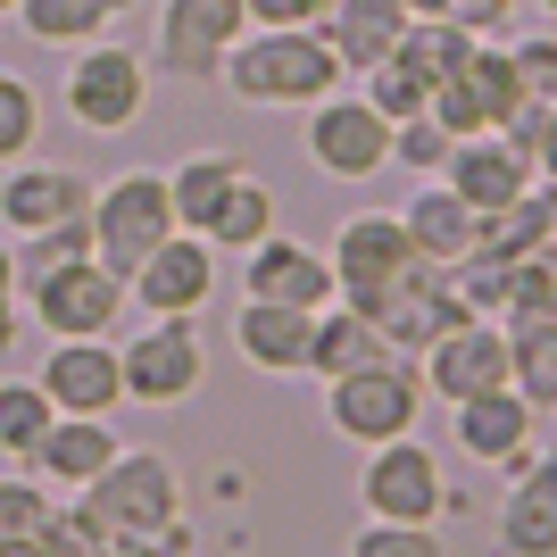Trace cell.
<instances>
[{
	"label": "cell",
	"mask_w": 557,
	"mask_h": 557,
	"mask_svg": "<svg viewBox=\"0 0 557 557\" xmlns=\"http://www.w3.org/2000/svg\"><path fill=\"white\" fill-rule=\"evenodd\" d=\"M242 109H317V100L342 92V59H333L325 25H292V34H242L225 50V67H216Z\"/></svg>",
	"instance_id": "6da1fadb"
},
{
	"label": "cell",
	"mask_w": 557,
	"mask_h": 557,
	"mask_svg": "<svg viewBox=\"0 0 557 557\" xmlns=\"http://www.w3.org/2000/svg\"><path fill=\"white\" fill-rule=\"evenodd\" d=\"M75 508H84V524H92L100 541L159 533V524H175V516H184V474H175V458H166V449H116L92 483L75 491Z\"/></svg>",
	"instance_id": "7a4b0ae2"
},
{
	"label": "cell",
	"mask_w": 557,
	"mask_h": 557,
	"mask_svg": "<svg viewBox=\"0 0 557 557\" xmlns=\"http://www.w3.org/2000/svg\"><path fill=\"white\" fill-rule=\"evenodd\" d=\"M150 50L134 42H84L67 50V84H59V100H67V116L84 125V134H134L141 109H150Z\"/></svg>",
	"instance_id": "3957f363"
},
{
	"label": "cell",
	"mask_w": 557,
	"mask_h": 557,
	"mask_svg": "<svg viewBox=\"0 0 557 557\" xmlns=\"http://www.w3.org/2000/svg\"><path fill=\"white\" fill-rule=\"evenodd\" d=\"M417 417H424L417 358H374V367H349V374L325 383V424L342 433V442H358V449L417 433Z\"/></svg>",
	"instance_id": "277c9868"
},
{
	"label": "cell",
	"mask_w": 557,
	"mask_h": 557,
	"mask_svg": "<svg viewBox=\"0 0 557 557\" xmlns=\"http://www.w3.org/2000/svg\"><path fill=\"white\" fill-rule=\"evenodd\" d=\"M358 508L374 524H449L458 491H449V466L433 458V442L399 433V442H374L358 466Z\"/></svg>",
	"instance_id": "5b68a950"
},
{
	"label": "cell",
	"mask_w": 557,
	"mask_h": 557,
	"mask_svg": "<svg viewBox=\"0 0 557 557\" xmlns=\"http://www.w3.org/2000/svg\"><path fill=\"white\" fill-rule=\"evenodd\" d=\"M166 233H175V200H166L159 166H125L92 191V258L109 275H134Z\"/></svg>",
	"instance_id": "8992f818"
},
{
	"label": "cell",
	"mask_w": 557,
	"mask_h": 557,
	"mask_svg": "<svg viewBox=\"0 0 557 557\" xmlns=\"http://www.w3.org/2000/svg\"><path fill=\"white\" fill-rule=\"evenodd\" d=\"M116 358H125V408H184L209 383L200 317H150L134 342H116Z\"/></svg>",
	"instance_id": "52a82bcc"
},
{
	"label": "cell",
	"mask_w": 557,
	"mask_h": 557,
	"mask_svg": "<svg viewBox=\"0 0 557 557\" xmlns=\"http://www.w3.org/2000/svg\"><path fill=\"white\" fill-rule=\"evenodd\" d=\"M125 275H109L100 258H67V267H50V275L25 283V317L50 333V342H100V333H116V317H125Z\"/></svg>",
	"instance_id": "ba28073f"
},
{
	"label": "cell",
	"mask_w": 557,
	"mask_h": 557,
	"mask_svg": "<svg viewBox=\"0 0 557 557\" xmlns=\"http://www.w3.org/2000/svg\"><path fill=\"white\" fill-rule=\"evenodd\" d=\"M325 258H333V292H342L349 308H374L408 267H417V242H408L399 209H358V216L333 225V250Z\"/></svg>",
	"instance_id": "9c48e42d"
},
{
	"label": "cell",
	"mask_w": 557,
	"mask_h": 557,
	"mask_svg": "<svg viewBox=\"0 0 557 557\" xmlns=\"http://www.w3.org/2000/svg\"><path fill=\"white\" fill-rule=\"evenodd\" d=\"M250 34V9L242 0H159V42H150V67H166L175 84H216L225 50Z\"/></svg>",
	"instance_id": "30bf717a"
},
{
	"label": "cell",
	"mask_w": 557,
	"mask_h": 557,
	"mask_svg": "<svg viewBox=\"0 0 557 557\" xmlns=\"http://www.w3.org/2000/svg\"><path fill=\"white\" fill-rule=\"evenodd\" d=\"M308 166L333 184H367L392 166V116L374 109L367 92H333L308 109Z\"/></svg>",
	"instance_id": "8fae6325"
},
{
	"label": "cell",
	"mask_w": 557,
	"mask_h": 557,
	"mask_svg": "<svg viewBox=\"0 0 557 557\" xmlns=\"http://www.w3.org/2000/svg\"><path fill=\"white\" fill-rule=\"evenodd\" d=\"M417 374H424V399H442V408L483 399V392H508V325H499V317L449 325L442 342H424Z\"/></svg>",
	"instance_id": "7c38bea8"
},
{
	"label": "cell",
	"mask_w": 557,
	"mask_h": 557,
	"mask_svg": "<svg viewBox=\"0 0 557 557\" xmlns=\"http://www.w3.org/2000/svg\"><path fill=\"white\" fill-rule=\"evenodd\" d=\"M125 300H134L141 317H200V308L216 300V242L175 225L159 250L125 275Z\"/></svg>",
	"instance_id": "4fadbf2b"
},
{
	"label": "cell",
	"mask_w": 557,
	"mask_h": 557,
	"mask_svg": "<svg viewBox=\"0 0 557 557\" xmlns=\"http://www.w3.org/2000/svg\"><path fill=\"white\" fill-rule=\"evenodd\" d=\"M424 109L442 116L449 134H499V125L524 109V84H516L508 42H474V50H466V67H458V75H442Z\"/></svg>",
	"instance_id": "5bb4252c"
},
{
	"label": "cell",
	"mask_w": 557,
	"mask_h": 557,
	"mask_svg": "<svg viewBox=\"0 0 557 557\" xmlns=\"http://www.w3.org/2000/svg\"><path fill=\"white\" fill-rule=\"evenodd\" d=\"M499 557H557V442H541L524 466H508L499 516H491Z\"/></svg>",
	"instance_id": "9a60e30c"
},
{
	"label": "cell",
	"mask_w": 557,
	"mask_h": 557,
	"mask_svg": "<svg viewBox=\"0 0 557 557\" xmlns=\"http://www.w3.org/2000/svg\"><path fill=\"white\" fill-rule=\"evenodd\" d=\"M34 383L50 392L59 417H116V408H125V358H116L109 333H100V342H50Z\"/></svg>",
	"instance_id": "2e32d148"
},
{
	"label": "cell",
	"mask_w": 557,
	"mask_h": 557,
	"mask_svg": "<svg viewBox=\"0 0 557 557\" xmlns=\"http://www.w3.org/2000/svg\"><path fill=\"white\" fill-rule=\"evenodd\" d=\"M449 433H458V458H474V466H524L541 449V408L524 392H483V399H458L449 408Z\"/></svg>",
	"instance_id": "e0dca14e"
},
{
	"label": "cell",
	"mask_w": 557,
	"mask_h": 557,
	"mask_svg": "<svg viewBox=\"0 0 557 557\" xmlns=\"http://www.w3.org/2000/svg\"><path fill=\"white\" fill-rule=\"evenodd\" d=\"M242 300H292V308H333L342 292H333V258L325 250H308L300 233H267L258 250H242Z\"/></svg>",
	"instance_id": "ac0fdd59"
},
{
	"label": "cell",
	"mask_w": 557,
	"mask_h": 557,
	"mask_svg": "<svg viewBox=\"0 0 557 557\" xmlns=\"http://www.w3.org/2000/svg\"><path fill=\"white\" fill-rule=\"evenodd\" d=\"M67 216H92L84 166L17 159L9 175H0V225H9V242H17V233H50V225H67Z\"/></svg>",
	"instance_id": "d6986e66"
},
{
	"label": "cell",
	"mask_w": 557,
	"mask_h": 557,
	"mask_svg": "<svg viewBox=\"0 0 557 557\" xmlns=\"http://www.w3.org/2000/svg\"><path fill=\"white\" fill-rule=\"evenodd\" d=\"M442 184L458 191V200H466L474 216H483V209H508L516 191H524V184H541V175H533V159H524V150H516L508 134H458V141H449Z\"/></svg>",
	"instance_id": "ffe728a7"
},
{
	"label": "cell",
	"mask_w": 557,
	"mask_h": 557,
	"mask_svg": "<svg viewBox=\"0 0 557 557\" xmlns=\"http://www.w3.org/2000/svg\"><path fill=\"white\" fill-rule=\"evenodd\" d=\"M308 333H317V317L292 300H242L233 308V349L258 374H308Z\"/></svg>",
	"instance_id": "44dd1931"
},
{
	"label": "cell",
	"mask_w": 557,
	"mask_h": 557,
	"mask_svg": "<svg viewBox=\"0 0 557 557\" xmlns=\"http://www.w3.org/2000/svg\"><path fill=\"white\" fill-rule=\"evenodd\" d=\"M408 0H333L325 9V42H333V59H342V75H367V67H383L399 50V34H408Z\"/></svg>",
	"instance_id": "7402d4cb"
},
{
	"label": "cell",
	"mask_w": 557,
	"mask_h": 557,
	"mask_svg": "<svg viewBox=\"0 0 557 557\" xmlns=\"http://www.w3.org/2000/svg\"><path fill=\"white\" fill-rule=\"evenodd\" d=\"M116 449H125V442H116V424H109V417H59L42 442H34V458H25V466H34L50 491H84L100 466L116 458Z\"/></svg>",
	"instance_id": "603a6c76"
},
{
	"label": "cell",
	"mask_w": 557,
	"mask_h": 557,
	"mask_svg": "<svg viewBox=\"0 0 557 557\" xmlns=\"http://www.w3.org/2000/svg\"><path fill=\"white\" fill-rule=\"evenodd\" d=\"M399 225H408L417 258H433V267H458V258L474 250V209H466L442 175H424V184L399 200Z\"/></svg>",
	"instance_id": "cb8c5ba5"
},
{
	"label": "cell",
	"mask_w": 557,
	"mask_h": 557,
	"mask_svg": "<svg viewBox=\"0 0 557 557\" xmlns=\"http://www.w3.org/2000/svg\"><path fill=\"white\" fill-rule=\"evenodd\" d=\"M250 175L242 150H191V159L166 166V200H175V225L184 233H209V216L225 209V191Z\"/></svg>",
	"instance_id": "d4e9b609"
},
{
	"label": "cell",
	"mask_w": 557,
	"mask_h": 557,
	"mask_svg": "<svg viewBox=\"0 0 557 557\" xmlns=\"http://www.w3.org/2000/svg\"><path fill=\"white\" fill-rule=\"evenodd\" d=\"M541 242H557V184H524L508 209L474 216V250L483 258H533Z\"/></svg>",
	"instance_id": "484cf974"
},
{
	"label": "cell",
	"mask_w": 557,
	"mask_h": 557,
	"mask_svg": "<svg viewBox=\"0 0 557 557\" xmlns=\"http://www.w3.org/2000/svg\"><path fill=\"white\" fill-rule=\"evenodd\" d=\"M134 9L141 0H17V25L42 50H84V42H100V34H116Z\"/></svg>",
	"instance_id": "4316f807"
},
{
	"label": "cell",
	"mask_w": 557,
	"mask_h": 557,
	"mask_svg": "<svg viewBox=\"0 0 557 557\" xmlns=\"http://www.w3.org/2000/svg\"><path fill=\"white\" fill-rule=\"evenodd\" d=\"M374 358H392V349H383L367 308H349V300L317 308V333H308V374H317V383H333V374H349V367H374Z\"/></svg>",
	"instance_id": "83f0119b"
},
{
	"label": "cell",
	"mask_w": 557,
	"mask_h": 557,
	"mask_svg": "<svg viewBox=\"0 0 557 557\" xmlns=\"http://www.w3.org/2000/svg\"><path fill=\"white\" fill-rule=\"evenodd\" d=\"M508 383L533 399L541 417H557V317H541V325H508Z\"/></svg>",
	"instance_id": "f1b7e54d"
},
{
	"label": "cell",
	"mask_w": 557,
	"mask_h": 557,
	"mask_svg": "<svg viewBox=\"0 0 557 557\" xmlns=\"http://www.w3.org/2000/svg\"><path fill=\"white\" fill-rule=\"evenodd\" d=\"M474 42H491V34H466L458 17H417L408 34H399L392 59H399V67H417L424 84H442V75H458V67H466V50H474Z\"/></svg>",
	"instance_id": "f546056e"
},
{
	"label": "cell",
	"mask_w": 557,
	"mask_h": 557,
	"mask_svg": "<svg viewBox=\"0 0 557 557\" xmlns=\"http://www.w3.org/2000/svg\"><path fill=\"white\" fill-rule=\"evenodd\" d=\"M275 225H283L275 191L258 184V175H242V184L225 191V209L209 216V242H216V250H233V258H242V250H258V242H267Z\"/></svg>",
	"instance_id": "4dcf8cb0"
},
{
	"label": "cell",
	"mask_w": 557,
	"mask_h": 557,
	"mask_svg": "<svg viewBox=\"0 0 557 557\" xmlns=\"http://www.w3.org/2000/svg\"><path fill=\"white\" fill-rule=\"evenodd\" d=\"M50 424H59V408H50V392L34 383V374H9L0 383V458H34V442H42Z\"/></svg>",
	"instance_id": "1f68e13d"
},
{
	"label": "cell",
	"mask_w": 557,
	"mask_h": 557,
	"mask_svg": "<svg viewBox=\"0 0 557 557\" xmlns=\"http://www.w3.org/2000/svg\"><path fill=\"white\" fill-rule=\"evenodd\" d=\"M557 317V242H541L533 258H508V308L499 325H541Z\"/></svg>",
	"instance_id": "d6a6232c"
},
{
	"label": "cell",
	"mask_w": 557,
	"mask_h": 557,
	"mask_svg": "<svg viewBox=\"0 0 557 557\" xmlns=\"http://www.w3.org/2000/svg\"><path fill=\"white\" fill-rule=\"evenodd\" d=\"M50 516H59V491H50L34 466L0 474V541H42Z\"/></svg>",
	"instance_id": "836d02e7"
},
{
	"label": "cell",
	"mask_w": 557,
	"mask_h": 557,
	"mask_svg": "<svg viewBox=\"0 0 557 557\" xmlns=\"http://www.w3.org/2000/svg\"><path fill=\"white\" fill-rule=\"evenodd\" d=\"M34 141H42V92L0 67V166L34 159Z\"/></svg>",
	"instance_id": "e575fe53"
},
{
	"label": "cell",
	"mask_w": 557,
	"mask_h": 557,
	"mask_svg": "<svg viewBox=\"0 0 557 557\" xmlns=\"http://www.w3.org/2000/svg\"><path fill=\"white\" fill-rule=\"evenodd\" d=\"M67 258H92V216H67V225H50V233H17V283L50 275Z\"/></svg>",
	"instance_id": "d590c367"
},
{
	"label": "cell",
	"mask_w": 557,
	"mask_h": 557,
	"mask_svg": "<svg viewBox=\"0 0 557 557\" xmlns=\"http://www.w3.org/2000/svg\"><path fill=\"white\" fill-rule=\"evenodd\" d=\"M449 141H458V134H449L442 116L417 109V116H399V125H392V166H408V175H442Z\"/></svg>",
	"instance_id": "8d00e7d4"
},
{
	"label": "cell",
	"mask_w": 557,
	"mask_h": 557,
	"mask_svg": "<svg viewBox=\"0 0 557 557\" xmlns=\"http://www.w3.org/2000/svg\"><path fill=\"white\" fill-rule=\"evenodd\" d=\"M358 92H367L374 109H383V116L399 125V116H417L424 100H433V84H424L417 67H399V59H383V67H367V75H358Z\"/></svg>",
	"instance_id": "74e56055"
},
{
	"label": "cell",
	"mask_w": 557,
	"mask_h": 557,
	"mask_svg": "<svg viewBox=\"0 0 557 557\" xmlns=\"http://www.w3.org/2000/svg\"><path fill=\"white\" fill-rule=\"evenodd\" d=\"M349 557H449V549H442V524H374L367 516Z\"/></svg>",
	"instance_id": "f35d334b"
},
{
	"label": "cell",
	"mask_w": 557,
	"mask_h": 557,
	"mask_svg": "<svg viewBox=\"0 0 557 557\" xmlns=\"http://www.w3.org/2000/svg\"><path fill=\"white\" fill-rule=\"evenodd\" d=\"M508 59H516L524 100H533V109H557V34H516Z\"/></svg>",
	"instance_id": "ab89813d"
},
{
	"label": "cell",
	"mask_w": 557,
	"mask_h": 557,
	"mask_svg": "<svg viewBox=\"0 0 557 557\" xmlns=\"http://www.w3.org/2000/svg\"><path fill=\"white\" fill-rule=\"evenodd\" d=\"M200 549V533H191V516H175V524H159V533H125V541H100L92 557H191Z\"/></svg>",
	"instance_id": "60d3db41"
},
{
	"label": "cell",
	"mask_w": 557,
	"mask_h": 557,
	"mask_svg": "<svg viewBox=\"0 0 557 557\" xmlns=\"http://www.w3.org/2000/svg\"><path fill=\"white\" fill-rule=\"evenodd\" d=\"M25 342V283H17V242H0V358Z\"/></svg>",
	"instance_id": "b9f144b4"
},
{
	"label": "cell",
	"mask_w": 557,
	"mask_h": 557,
	"mask_svg": "<svg viewBox=\"0 0 557 557\" xmlns=\"http://www.w3.org/2000/svg\"><path fill=\"white\" fill-rule=\"evenodd\" d=\"M258 34H292V25H325L333 0H242Z\"/></svg>",
	"instance_id": "7bdbcfd3"
},
{
	"label": "cell",
	"mask_w": 557,
	"mask_h": 557,
	"mask_svg": "<svg viewBox=\"0 0 557 557\" xmlns=\"http://www.w3.org/2000/svg\"><path fill=\"white\" fill-rule=\"evenodd\" d=\"M516 9H524V0H449V17H458L466 34H491V42L516 25Z\"/></svg>",
	"instance_id": "ee69618b"
},
{
	"label": "cell",
	"mask_w": 557,
	"mask_h": 557,
	"mask_svg": "<svg viewBox=\"0 0 557 557\" xmlns=\"http://www.w3.org/2000/svg\"><path fill=\"white\" fill-rule=\"evenodd\" d=\"M524 159H533V175H541V184H557V109H541L533 141H524Z\"/></svg>",
	"instance_id": "f6af8a7d"
},
{
	"label": "cell",
	"mask_w": 557,
	"mask_h": 557,
	"mask_svg": "<svg viewBox=\"0 0 557 557\" xmlns=\"http://www.w3.org/2000/svg\"><path fill=\"white\" fill-rule=\"evenodd\" d=\"M0 557H50L42 541H0Z\"/></svg>",
	"instance_id": "bcb514c9"
},
{
	"label": "cell",
	"mask_w": 557,
	"mask_h": 557,
	"mask_svg": "<svg viewBox=\"0 0 557 557\" xmlns=\"http://www.w3.org/2000/svg\"><path fill=\"white\" fill-rule=\"evenodd\" d=\"M408 17H449V0H408Z\"/></svg>",
	"instance_id": "7dc6e473"
},
{
	"label": "cell",
	"mask_w": 557,
	"mask_h": 557,
	"mask_svg": "<svg viewBox=\"0 0 557 557\" xmlns=\"http://www.w3.org/2000/svg\"><path fill=\"white\" fill-rule=\"evenodd\" d=\"M533 9H541V17H557V0H533Z\"/></svg>",
	"instance_id": "c3c4849f"
},
{
	"label": "cell",
	"mask_w": 557,
	"mask_h": 557,
	"mask_svg": "<svg viewBox=\"0 0 557 557\" xmlns=\"http://www.w3.org/2000/svg\"><path fill=\"white\" fill-rule=\"evenodd\" d=\"M0 17H17V0H0Z\"/></svg>",
	"instance_id": "681fc988"
}]
</instances>
